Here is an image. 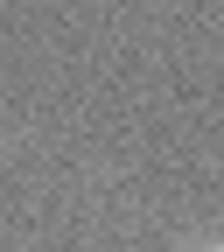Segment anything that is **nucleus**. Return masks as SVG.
I'll return each mask as SVG.
<instances>
[{
    "label": "nucleus",
    "instance_id": "f257e3e1",
    "mask_svg": "<svg viewBox=\"0 0 224 252\" xmlns=\"http://www.w3.org/2000/svg\"><path fill=\"white\" fill-rule=\"evenodd\" d=\"M189 252H224V245H217V238H196V245H189Z\"/></svg>",
    "mask_w": 224,
    "mask_h": 252
}]
</instances>
